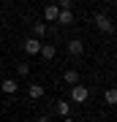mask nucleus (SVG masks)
Wrapping results in <instances>:
<instances>
[{
	"label": "nucleus",
	"mask_w": 117,
	"mask_h": 122,
	"mask_svg": "<svg viewBox=\"0 0 117 122\" xmlns=\"http://www.w3.org/2000/svg\"><path fill=\"white\" fill-rule=\"evenodd\" d=\"M87 98H90V90H87L84 84H74V87H71V100H74V103H87Z\"/></svg>",
	"instance_id": "1"
},
{
	"label": "nucleus",
	"mask_w": 117,
	"mask_h": 122,
	"mask_svg": "<svg viewBox=\"0 0 117 122\" xmlns=\"http://www.w3.org/2000/svg\"><path fill=\"white\" fill-rule=\"evenodd\" d=\"M93 22H95V27H98L101 33H112V30H114V22L106 16V14H95V16H93Z\"/></svg>",
	"instance_id": "2"
},
{
	"label": "nucleus",
	"mask_w": 117,
	"mask_h": 122,
	"mask_svg": "<svg viewBox=\"0 0 117 122\" xmlns=\"http://www.w3.org/2000/svg\"><path fill=\"white\" fill-rule=\"evenodd\" d=\"M41 44H44L41 38L30 35V38H25V41H22V49H25V54H38V52H41Z\"/></svg>",
	"instance_id": "3"
},
{
	"label": "nucleus",
	"mask_w": 117,
	"mask_h": 122,
	"mask_svg": "<svg viewBox=\"0 0 117 122\" xmlns=\"http://www.w3.org/2000/svg\"><path fill=\"white\" fill-rule=\"evenodd\" d=\"M65 49H68V54H71V57H79V54L84 52V41H79V38H71L68 44H65Z\"/></svg>",
	"instance_id": "4"
},
{
	"label": "nucleus",
	"mask_w": 117,
	"mask_h": 122,
	"mask_svg": "<svg viewBox=\"0 0 117 122\" xmlns=\"http://www.w3.org/2000/svg\"><path fill=\"white\" fill-rule=\"evenodd\" d=\"M0 90L8 92V95H14V92L19 90V84H17V79H3V81H0Z\"/></svg>",
	"instance_id": "5"
},
{
	"label": "nucleus",
	"mask_w": 117,
	"mask_h": 122,
	"mask_svg": "<svg viewBox=\"0 0 117 122\" xmlns=\"http://www.w3.org/2000/svg\"><path fill=\"white\" fill-rule=\"evenodd\" d=\"M44 60H55V54H57V49H55V44H41V52H38Z\"/></svg>",
	"instance_id": "6"
},
{
	"label": "nucleus",
	"mask_w": 117,
	"mask_h": 122,
	"mask_svg": "<svg viewBox=\"0 0 117 122\" xmlns=\"http://www.w3.org/2000/svg\"><path fill=\"white\" fill-rule=\"evenodd\" d=\"M55 111L60 114L63 119H65V117H71V103H68V100H57V106H55Z\"/></svg>",
	"instance_id": "7"
},
{
	"label": "nucleus",
	"mask_w": 117,
	"mask_h": 122,
	"mask_svg": "<svg viewBox=\"0 0 117 122\" xmlns=\"http://www.w3.org/2000/svg\"><path fill=\"white\" fill-rule=\"evenodd\" d=\"M104 103L106 106H117V87H109L104 92Z\"/></svg>",
	"instance_id": "8"
},
{
	"label": "nucleus",
	"mask_w": 117,
	"mask_h": 122,
	"mask_svg": "<svg viewBox=\"0 0 117 122\" xmlns=\"http://www.w3.org/2000/svg\"><path fill=\"white\" fill-rule=\"evenodd\" d=\"M46 33H49L46 22H33V35H35V38H44Z\"/></svg>",
	"instance_id": "9"
},
{
	"label": "nucleus",
	"mask_w": 117,
	"mask_h": 122,
	"mask_svg": "<svg viewBox=\"0 0 117 122\" xmlns=\"http://www.w3.org/2000/svg\"><path fill=\"white\" fill-rule=\"evenodd\" d=\"M27 95H30L33 100L44 98V84H30V87H27Z\"/></svg>",
	"instance_id": "10"
},
{
	"label": "nucleus",
	"mask_w": 117,
	"mask_h": 122,
	"mask_svg": "<svg viewBox=\"0 0 117 122\" xmlns=\"http://www.w3.org/2000/svg\"><path fill=\"white\" fill-rule=\"evenodd\" d=\"M57 14H60V8H57V5H46V8H44V19L57 22Z\"/></svg>",
	"instance_id": "11"
},
{
	"label": "nucleus",
	"mask_w": 117,
	"mask_h": 122,
	"mask_svg": "<svg viewBox=\"0 0 117 122\" xmlns=\"http://www.w3.org/2000/svg\"><path fill=\"white\" fill-rule=\"evenodd\" d=\"M57 22H60V25H71V22H74V11H60V14H57Z\"/></svg>",
	"instance_id": "12"
},
{
	"label": "nucleus",
	"mask_w": 117,
	"mask_h": 122,
	"mask_svg": "<svg viewBox=\"0 0 117 122\" xmlns=\"http://www.w3.org/2000/svg\"><path fill=\"white\" fill-rule=\"evenodd\" d=\"M63 81H65V84H71V87H74V84L79 81V73H76V71H65V73H63Z\"/></svg>",
	"instance_id": "13"
},
{
	"label": "nucleus",
	"mask_w": 117,
	"mask_h": 122,
	"mask_svg": "<svg viewBox=\"0 0 117 122\" xmlns=\"http://www.w3.org/2000/svg\"><path fill=\"white\" fill-rule=\"evenodd\" d=\"M17 73L19 76H27V73H30V65H27V62H19V65H17Z\"/></svg>",
	"instance_id": "14"
},
{
	"label": "nucleus",
	"mask_w": 117,
	"mask_h": 122,
	"mask_svg": "<svg viewBox=\"0 0 117 122\" xmlns=\"http://www.w3.org/2000/svg\"><path fill=\"white\" fill-rule=\"evenodd\" d=\"M71 3H74V0H57V8L60 11H71Z\"/></svg>",
	"instance_id": "15"
},
{
	"label": "nucleus",
	"mask_w": 117,
	"mask_h": 122,
	"mask_svg": "<svg viewBox=\"0 0 117 122\" xmlns=\"http://www.w3.org/2000/svg\"><path fill=\"white\" fill-rule=\"evenodd\" d=\"M38 122H49V117H41V119H38Z\"/></svg>",
	"instance_id": "16"
},
{
	"label": "nucleus",
	"mask_w": 117,
	"mask_h": 122,
	"mask_svg": "<svg viewBox=\"0 0 117 122\" xmlns=\"http://www.w3.org/2000/svg\"><path fill=\"white\" fill-rule=\"evenodd\" d=\"M63 122H74V119H71V117H65V119H63Z\"/></svg>",
	"instance_id": "17"
}]
</instances>
